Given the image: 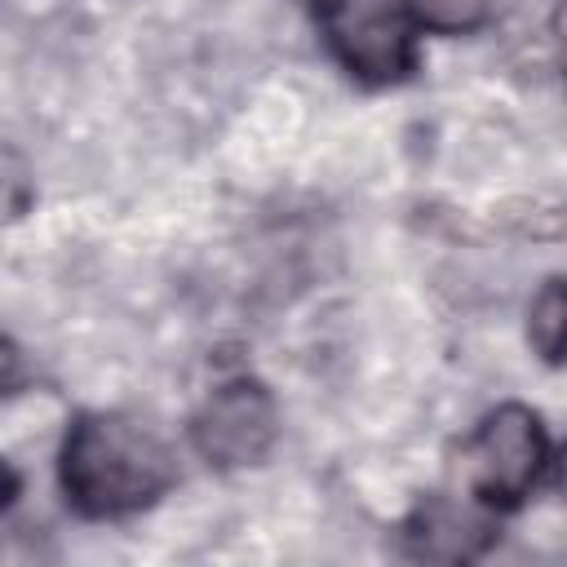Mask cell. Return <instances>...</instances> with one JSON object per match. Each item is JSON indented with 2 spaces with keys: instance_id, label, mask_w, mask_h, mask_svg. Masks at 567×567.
Here are the masks:
<instances>
[{
  "instance_id": "cell-4",
  "label": "cell",
  "mask_w": 567,
  "mask_h": 567,
  "mask_svg": "<svg viewBox=\"0 0 567 567\" xmlns=\"http://www.w3.org/2000/svg\"><path fill=\"white\" fill-rule=\"evenodd\" d=\"M190 443L213 470H252L279 443V403L266 381H221L190 421Z\"/></svg>"
},
{
  "instance_id": "cell-6",
  "label": "cell",
  "mask_w": 567,
  "mask_h": 567,
  "mask_svg": "<svg viewBox=\"0 0 567 567\" xmlns=\"http://www.w3.org/2000/svg\"><path fill=\"white\" fill-rule=\"evenodd\" d=\"M527 341L532 350L545 359V363H558L563 359V346H567V292H563V279H545L540 292L532 297V310H527Z\"/></svg>"
},
{
  "instance_id": "cell-1",
  "label": "cell",
  "mask_w": 567,
  "mask_h": 567,
  "mask_svg": "<svg viewBox=\"0 0 567 567\" xmlns=\"http://www.w3.org/2000/svg\"><path fill=\"white\" fill-rule=\"evenodd\" d=\"M58 483L80 518L111 523L151 509L177 483V461L137 416L80 412L58 452Z\"/></svg>"
},
{
  "instance_id": "cell-5",
  "label": "cell",
  "mask_w": 567,
  "mask_h": 567,
  "mask_svg": "<svg viewBox=\"0 0 567 567\" xmlns=\"http://www.w3.org/2000/svg\"><path fill=\"white\" fill-rule=\"evenodd\" d=\"M492 545V514L465 509L447 496H425L412 505V514L399 527L403 558L416 563H470Z\"/></svg>"
},
{
  "instance_id": "cell-10",
  "label": "cell",
  "mask_w": 567,
  "mask_h": 567,
  "mask_svg": "<svg viewBox=\"0 0 567 567\" xmlns=\"http://www.w3.org/2000/svg\"><path fill=\"white\" fill-rule=\"evenodd\" d=\"M306 4H315V9H323V4H328V0H306Z\"/></svg>"
},
{
  "instance_id": "cell-3",
  "label": "cell",
  "mask_w": 567,
  "mask_h": 567,
  "mask_svg": "<svg viewBox=\"0 0 567 567\" xmlns=\"http://www.w3.org/2000/svg\"><path fill=\"white\" fill-rule=\"evenodd\" d=\"M319 18L341 71L368 89L403 84L421 66V22L412 0H328Z\"/></svg>"
},
{
  "instance_id": "cell-8",
  "label": "cell",
  "mask_w": 567,
  "mask_h": 567,
  "mask_svg": "<svg viewBox=\"0 0 567 567\" xmlns=\"http://www.w3.org/2000/svg\"><path fill=\"white\" fill-rule=\"evenodd\" d=\"M27 385V359L22 350L0 332V394H18Z\"/></svg>"
},
{
  "instance_id": "cell-9",
  "label": "cell",
  "mask_w": 567,
  "mask_h": 567,
  "mask_svg": "<svg viewBox=\"0 0 567 567\" xmlns=\"http://www.w3.org/2000/svg\"><path fill=\"white\" fill-rule=\"evenodd\" d=\"M18 496V478H13V470L9 465H0V514L9 509V501Z\"/></svg>"
},
{
  "instance_id": "cell-7",
  "label": "cell",
  "mask_w": 567,
  "mask_h": 567,
  "mask_svg": "<svg viewBox=\"0 0 567 567\" xmlns=\"http://www.w3.org/2000/svg\"><path fill=\"white\" fill-rule=\"evenodd\" d=\"M412 4L421 31H439V35L478 31L492 18V0H412Z\"/></svg>"
},
{
  "instance_id": "cell-2",
  "label": "cell",
  "mask_w": 567,
  "mask_h": 567,
  "mask_svg": "<svg viewBox=\"0 0 567 567\" xmlns=\"http://www.w3.org/2000/svg\"><path fill=\"white\" fill-rule=\"evenodd\" d=\"M554 465V443L527 403L492 408L461 447V483L487 514H514L536 496Z\"/></svg>"
}]
</instances>
